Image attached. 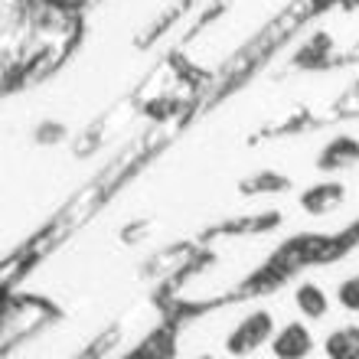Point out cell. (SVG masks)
<instances>
[{"mask_svg": "<svg viewBox=\"0 0 359 359\" xmlns=\"http://www.w3.org/2000/svg\"><path fill=\"white\" fill-rule=\"evenodd\" d=\"M359 163V137L353 134H337L320 147L317 154V170L320 173H340Z\"/></svg>", "mask_w": 359, "mask_h": 359, "instance_id": "3957f363", "label": "cell"}, {"mask_svg": "<svg viewBox=\"0 0 359 359\" xmlns=\"http://www.w3.org/2000/svg\"><path fill=\"white\" fill-rule=\"evenodd\" d=\"M313 353V333L307 330V323H284L271 337V356L274 359H307Z\"/></svg>", "mask_w": 359, "mask_h": 359, "instance_id": "7a4b0ae2", "label": "cell"}, {"mask_svg": "<svg viewBox=\"0 0 359 359\" xmlns=\"http://www.w3.org/2000/svg\"><path fill=\"white\" fill-rule=\"evenodd\" d=\"M274 333L278 330H274L271 311H252V313H245L232 330H229L226 353L229 356H236V359H245V356H252L255 350H262L265 343H271Z\"/></svg>", "mask_w": 359, "mask_h": 359, "instance_id": "6da1fadb", "label": "cell"}, {"mask_svg": "<svg viewBox=\"0 0 359 359\" xmlns=\"http://www.w3.org/2000/svg\"><path fill=\"white\" fill-rule=\"evenodd\" d=\"M323 356L327 359H359V327L346 323L327 333L323 340Z\"/></svg>", "mask_w": 359, "mask_h": 359, "instance_id": "8992f818", "label": "cell"}, {"mask_svg": "<svg viewBox=\"0 0 359 359\" xmlns=\"http://www.w3.org/2000/svg\"><path fill=\"white\" fill-rule=\"evenodd\" d=\"M294 307H297V313L307 317V320H323V317L330 313V297H327V291H323L320 284L301 281L294 287Z\"/></svg>", "mask_w": 359, "mask_h": 359, "instance_id": "5b68a950", "label": "cell"}, {"mask_svg": "<svg viewBox=\"0 0 359 359\" xmlns=\"http://www.w3.org/2000/svg\"><path fill=\"white\" fill-rule=\"evenodd\" d=\"M301 209L307 216H327L333 209H340L346 203V187L337 183V180H323V183H313L301 193Z\"/></svg>", "mask_w": 359, "mask_h": 359, "instance_id": "277c9868", "label": "cell"}, {"mask_svg": "<svg viewBox=\"0 0 359 359\" xmlns=\"http://www.w3.org/2000/svg\"><path fill=\"white\" fill-rule=\"evenodd\" d=\"M337 304H340L343 311L359 313V271L340 281V287H337Z\"/></svg>", "mask_w": 359, "mask_h": 359, "instance_id": "52a82bcc", "label": "cell"}]
</instances>
